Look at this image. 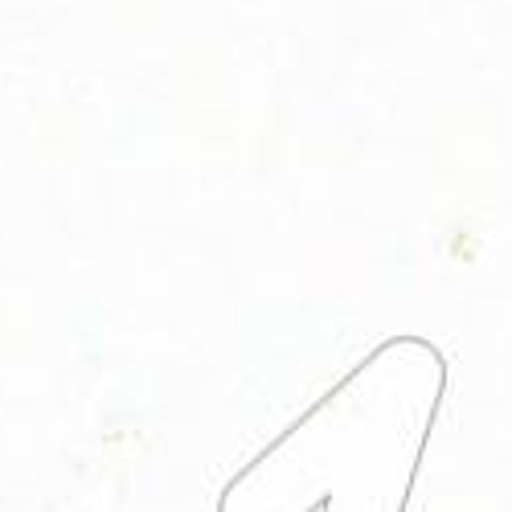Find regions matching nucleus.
Instances as JSON below:
<instances>
[{"instance_id":"obj_1","label":"nucleus","mask_w":512,"mask_h":512,"mask_svg":"<svg viewBox=\"0 0 512 512\" xmlns=\"http://www.w3.org/2000/svg\"><path fill=\"white\" fill-rule=\"evenodd\" d=\"M447 357L398 332L332 381L222 488L218 512H406L447 398Z\"/></svg>"}]
</instances>
